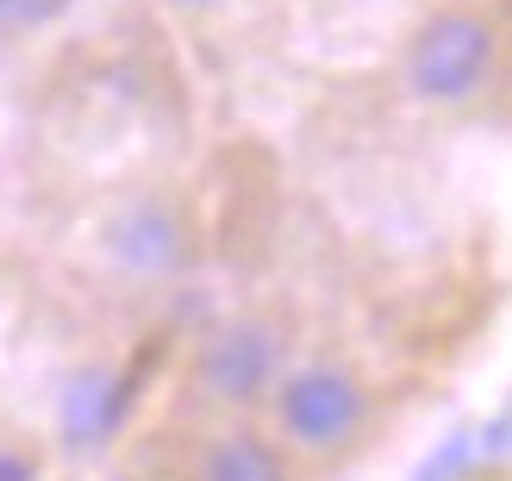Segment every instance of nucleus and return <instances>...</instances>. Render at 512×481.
Returning <instances> with one entry per match:
<instances>
[{"instance_id": "39448f33", "label": "nucleus", "mask_w": 512, "mask_h": 481, "mask_svg": "<svg viewBox=\"0 0 512 481\" xmlns=\"http://www.w3.org/2000/svg\"><path fill=\"white\" fill-rule=\"evenodd\" d=\"M82 257L107 282V294H125V300L175 294L188 282V269L200 263L194 200L169 182H132V188L107 194L88 213Z\"/></svg>"}, {"instance_id": "7ed1b4c3", "label": "nucleus", "mask_w": 512, "mask_h": 481, "mask_svg": "<svg viewBox=\"0 0 512 481\" xmlns=\"http://www.w3.org/2000/svg\"><path fill=\"white\" fill-rule=\"evenodd\" d=\"M313 344L294 307L281 300H250L207 319L200 332L182 344L175 382L163 407H188V413H263L269 388L281 382L300 350Z\"/></svg>"}, {"instance_id": "20e7f679", "label": "nucleus", "mask_w": 512, "mask_h": 481, "mask_svg": "<svg viewBox=\"0 0 512 481\" xmlns=\"http://www.w3.org/2000/svg\"><path fill=\"white\" fill-rule=\"evenodd\" d=\"M119 481H319L306 475L263 413L157 407L119 444Z\"/></svg>"}, {"instance_id": "423d86ee", "label": "nucleus", "mask_w": 512, "mask_h": 481, "mask_svg": "<svg viewBox=\"0 0 512 481\" xmlns=\"http://www.w3.org/2000/svg\"><path fill=\"white\" fill-rule=\"evenodd\" d=\"M0 481H57L50 475V450L25 432H0Z\"/></svg>"}, {"instance_id": "f257e3e1", "label": "nucleus", "mask_w": 512, "mask_h": 481, "mask_svg": "<svg viewBox=\"0 0 512 481\" xmlns=\"http://www.w3.org/2000/svg\"><path fill=\"white\" fill-rule=\"evenodd\" d=\"M400 400H406L400 382L388 369H375L369 357L306 344L300 357L281 369V382L269 388L263 425L288 444V457L306 475L338 481L394 438Z\"/></svg>"}, {"instance_id": "f03ea898", "label": "nucleus", "mask_w": 512, "mask_h": 481, "mask_svg": "<svg viewBox=\"0 0 512 481\" xmlns=\"http://www.w3.org/2000/svg\"><path fill=\"white\" fill-rule=\"evenodd\" d=\"M394 88L425 119H512V19L494 0H438L394 57Z\"/></svg>"}, {"instance_id": "6e6552de", "label": "nucleus", "mask_w": 512, "mask_h": 481, "mask_svg": "<svg viewBox=\"0 0 512 481\" xmlns=\"http://www.w3.org/2000/svg\"><path fill=\"white\" fill-rule=\"evenodd\" d=\"M25 7H32V0H0V13H25Z\"/></svg>"}, {"instance_id": "0eeeda50", "label": "nucleus", "mask_w": 512, "mask_h": 481, "mask_svg": "<svg viewBox=\"0 0 512 481\" xmlns=\"http://www.w3.org/2000/svg\"><path fill=\"white\" fill-rule=\"evenodd\" d=\"M169 7H182V13H219V7H232V0H169Z\"/></svg>"}]
</instances>
